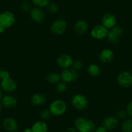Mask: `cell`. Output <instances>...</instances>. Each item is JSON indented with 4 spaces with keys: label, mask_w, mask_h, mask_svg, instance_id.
<instances>
[{
    "label": "cell",
    "mask_w": 132,
    "mask_h": 132,
    "mask_svg": "<svg viewBox=\"0 0 132 132\" xmlns=\"http://www.w3.org/2000/svg\"><path fill=\"white\" fill-rule=\"evenodd\" d=\"M75 126L78 131L94 132L96 129V124L93 120L84 117H79L76 119Z\"/></svg>",
    "instance_id": "obj_1"
},
{
    "label": "cell",
    "mask_w": 132,
    "mask_h": 132,
    "mask_svg": "<svg viewBox=\"0 0 132 132\" xmlns=\"http://www.w3.org/2000/svg\"><path fill=\"white\" fill-rule=\"evenodd\" d=\"M49 110H50L51 115H55V116H60L65 113L67 110V104L65 101L60 99H58L52 102L49 106Z\"/></svg>",
    "instance_id": "obj_2"
},
{
    "label": "cell",
    "mask_w": 132,
    "mask_h": 132,
    "mask_svg": "<svg viewBox=\"0 0 132 132\" xmlns=\"http://www.w3.org/2000/svg\"><path fill=\"white\" fill-rule=\"evenodd\" d=\"M71 103L75 109L78 111H84L87 108L88 101L86 96L82 94H77L72 98Z\"/></svg>",
    "instance_id": "obj_3"
},
{
    "label": "cell",
    "mask_w": 132,
    "mask_h": 132,
    "mask_svg": "<svg viewBox=\"0 0 132 132\" xmlns=\"http://www.w3.org/2000/svg\"><path fill=\"white\" fill-rule=\"evenodd\" d=\"M16 21L15 16L11 11H4L0 14V25L5 29L11 27Z\"/></svg>",
    "instance_id": "obj_4"
},
{
    "label": "cell",
    "mask_w": 132,
    "mask_h": 132,
    "mask_svg": "<svg viewBox=\"0 0 132 132\" xmlns=\"http://www.w3.org/2000/svg\"><path fill=\"white\" fill-rule=\"evenodd\" d=\"M61 79L65 83H72L78 79V73L73 68L64 69L62 71L60 75Z\"/></svg>",
    "instance_id": "obj_5"
},
{
    "label": "cell",
    "mask_w": 132,
    "mask_h": 132,
    "mask_svg": "<svg viewBox=\"0 0 132 132\" xmlns=\"http://www.w3.org/2000/svg\"><path fill=\"white\" fill-rule=\"evenodd\" d=\"M119 86L123 88H129L132 86V74L127 71L119 73L117 77Z\"/></svg>",
    "instance_id": "obj_6"
},
{
    "label": "cell",
    "mask_w": 132,
    "mask_h": 132,
    "mask_svg": "<svg viewBox=\"0 0 132 132\" xmlns=\"http://www.w3.org/2000/svg\"><path fill=\"white\" fill-rule=\"evenodd\" d=\"M123 29L120 26H115L112 29H110L106 36L108 41L111 44H115L118 43L120 36L123 34Z\"/></svg>",
    "instance_id": "obj_7"
},
{
    "label": "cell",
    "mask_w": 132,
    "mask_h": 132,
    "mask_svg": "<svg viewBox=\"0 0 132 132\" xmlns=\"http://www.w3.org/2000/svg\"><path fill=\"white\" fill-rule=\"evenodd\" d=\"M68 27L67 23L65 20L58 19L55 20L51 26V30L55 35H61L65 32Z\"/></svg>",
    "instance_id": "obj_8"
},
{
    "label": "cell",
    "mask_w": 132,
    "mask_h": 132,
    "mask_svg": "<svg viewBox=\"0 0 132 132\" xmlns=\"http://www.w3.org/2000/svg\"><path fill=\"white\" fill-rule=\"evenodd\" d=\"M0 88L7 93L11 94L16 91L17 84L12 78L9 77L6 79L2 80L0 83Z\"/></svg>",
    "instance_id": "obj_9"
},
{
    "label": "cell",
    "mask_w": 132,
    "mask_h": 132,
    "mask_svg": "<svg viewBox=\"0 0 132 132\" xmlns=\"http://www.w3.org/2000/svg\"><path fill=\"white\" fill-rule=\"evenodd\" d=\"M108 30L102 25H98L94 27L91 32V35L96 40H102L106 38Z\"/></svg>",
    "instance_id": "obj_10"
},
{
    "label": "cell",
    "mask_w": 132,
    "mask_h": 132,
    "mask_svg": "<svg viewBox=\"0 0 132 132\" xmlns=\"http://www.w3.org/2000/svg\"><path fill=\"white\" fill-rule=\"evenodd\" d=\"M117 18L113 14L107 13L102 18V25L107 29H111L116 26Z\"/></svg>",
    "instance_id": "obj_11"
},
{
    "label": "cell",
    "mask_w": 132,
    "mask_h": 132,
    "mask_svg": "<svg viewBox=\"0 0 132 132\" xmlns=\"http://www.w3.org/2000/svg\"><path fill=\"white\" fill-rule=\"evenodd\" d=\"M0 102L2 104L3 107L8 109L14 108L18 105V101L16 98L10 94L2 96V98Z\"/></svg>",
    "instance_id": "obj_12"
},
{
    "label": "cell",
    "mask_w": 132,
    "mask_h": 132,
    "mask_svg": "<svg viewBox=\"0 0 132 132\" xmlns=\"http://www.w3.org/2000/svg\"><path fill=\"white\" fill-rule=\"evenodd\" d=\"M30 16L34 22L39 23L42 22L45 19V13L41 8L36 7L30 11Z\"/></svg>",
    "instance_id": "obj_13"
},
{
    "label": "cell",
    "mask_w": 132,
    "mask_h": 132,
    "mask_svg": "<svg viewBox=\"0 0 132 132\" xmlns=\"http://www.w3.org/2000/svg\"><path fill=\"white\" fill-rule=\"evenodd\" d=\"M73 63V58L69 54H62L57 59V63L63 69L71 68Z\"/></svg>",
    "instance_id": "obj_14"
},
{
    "label": "cell",
    "mask_w": 132,
    "mask_h": 132,
    "mask_svg": "<svg viewBox=\"0 0 132 132\" xmlns=\"http://www.w3.org/2000/svg\"><path fill=\"white\" fill-rule=\"evenodd\" d=\"M3 128L7 132H14L18 128V123L12 117H7L3 120Z\"/></svg>",
    "instance_id": "obj_15"
},
{
    "label": "cell",
    "mask_w": 132,
    "mask_h": 132,
    "mask_svg": "<svg viewBox=\"0 0 132 132\" xmlns=\"http://www.w3.org/2000/svg\"><path fill=\"white\" fill-rule=\"evenodd\" d=\"M119 125V120L117 117L113 116L108 117L105 118L102 122V126L108 131L115 129Z\"/></svg>",
    "instance_id": "obj_16"
},
{
    "label": "cell",
    "mask_w": 132,
    "mask_h": 132,
    "mask_svg": "<svg viewBox=\"0 0 132 132\" xmlns=\"http://www.w3.org/2000/svg\"><path fill=\"white\" fill-rule=\"evenodd\" d=\"M114 58V53L111 49H105L101 51L99 55V59L102 63H108L111 62Z\"/></svg>",
    "instance_id": "obj_17"
},
{
    "label": "cell",
    "mask_w": 132,
    "mask_h": 132,
    "mask_svg": "<svg viewBox=\"0 0 132 132\" xmlns=\"http://www.w3.org/2000/svg\"><path fill=\"white\" fill-rule=\"evenodd\" d=\"M31 102L35 106H43L46 103L47 97L44 94L40 93H36L32 96Z\"/></svg>",
    "instance_id": "obj_18"
},
{
    "label": "cell",
    "mask_w": 132,
    "mask_h": 132,
    "mask_svg": "<svg viewBox=\"0 0 132 132\" xmlns=\"http://www.w3.org/2000/svg\"><path fill=\"white\" fill-rule=\"evenodd\" d=\"M88 24L87 21L84 20H80L75 23L74 26L75 31L78 35H83L87 31Z\"/></svg>",
    "instance_id": "obj_19"
},
{
    "label": "cell",
    "mask_w": 132,
    "mask_h": 132,
    "mask_svg": "<svg viewBox=\"0 0 132 132\" xmlns=\"http://www.w3.org/2000/svg\"><path fill=\"white\" fill-rule=\"evenodd\" d=\"M32 132H47L48 126L43 120L35 122L31 127Z\"/></svg>",
    "instance_id": "obj_20"
},
{
    "label": "cell",
    "mask_w": 132,
    "mask_h": 132,
    "mask_svg": "<svg viewBox=\"0 0 132 132\" xmlns=\"http://www.w3.org/2000/svg\"><path fill=\"white\" fill-rule=\"evenodd\" d=\"M46 80L47 82L51 84H56L60 81L61 77L58 73H55V72H51L49 73L45 77Z\"/></svg>",
    "instance_id": "obj_21"
},
{
    "label": "cell",
    "mask_w": 132,
    "mask_h": 132,
    "mask_svg": "<svg viewBox=\"0 0 132 132\" xmlns=\"http://www.w3.org/2000/svg\"><path fill=\"white\" fill-rule=\"evenodd\" d=\"M87 72L92 77H97L101 74V69L98 65L93 63L89 65L87 68Z\"/></svg>",
    "instance_id": "obj_22"
},
{
    "label": "cell",
    "mask_w": 132,
    "mask_h": 132,
    "mask_svg": "<svg viewBox=\"0 0 132 132\" xmlns=\"http://www.w3.org/2000/svg\"><path fill=\"white\" fill-rule=\"evenodd\" d=\"M123 132H132V119L130 118L126 119L122 124Z\"/></svg>",
    "instance_id": "obj_23"
},
{
    "label": "cell",
    "mask_w": 132,
    "mask_h": 132,
    "mask_svg": "<svg viewBox=\"0 0 132 132\" xmlns=\"http://www.w3.org/2000/svg\"><path fill=\"white\" fill-rule=\"evenodd\" d=\"M47 11L49 14H54L57 13V12L58 11V5L54 2H50L47 6Z\"/></svg>",
    "instance_id": "obj_24"
},
{
    "label": "cell",
    "mask_w": 132,
    "mask_h": 132,
    "mask_svg": "<svg viewBox=\"0 0 132 132\" xmlns=\"http://www.w3.org/2000/svg\"><path fill=\"white\" fill-rule=\"evenodd\" d=\"M32 3L36 7L44 8L48 5L50 3V0H32Z\"/></svg>",
    "instance_id": "obj_25"
},
{
    "label": "cell",
    "mask_w": 132,
    "mask_h": 132,
    "mask_svg": "<svg viewBox=\"0 0 132 132\" xmlns=\"http://www.w3.org/2000/svg\"><path fill=\"white\" fill-rule=\"evenodd\" d=\"M66 89H67V83L63 81H60L58 84H56V89L58 93H62L65 91Z\"/></svg>",
    "instance_id": "obj_26"
},
{
    "label": "cell",
    "mask_w": 132,
    "mask_h": 132,
    "mask_svg": "<svg viewBox=\"0 0 132 132\" xmlns=\"http://www.w3.org/2000/svg\"><path fill=\"white\" fill-rule=\"evenodd\" d=\"M51 113L49 110H44L40 112V116L42 119L43 120H47L49 117H50Z\"/></svg>",
    "instance_id": "obj_27"
},
{
    "label": "cell",
    "mask_w": 132,
    "mask_h": 132,
    "mask_svg": "<svg viewBox=\"0 0 132 132\" xmlns=\"http://www.w3.org/2000/svg\"><path fill=\"white\" fill-rule=\"evenodd\" d=\"M21 11H23V12H30L32 9L31 5H30V3H29V2H23L22 4L21 5Z\"/></svg>",
    "instance_id": "obj_28"
},
{
    "label": "cell",
    "mask_w": 132,
    "mask_h": 132,
    "mask_svg": "<svg viewBox=\"0 0 132 132\" xmlns=\"http://www.w3.org/2000/svg\"><path fill=\"white\" fill-rule=\"evenodd\" d=\"M128 116V113L126 110H121L117 113V118L120 120H125Z\"/></svg>",
    "instance_id": "obj_29"
},
{
    "label": "cell",
    "mask_w": 132,
    "mask_h": 132,
    "mask_svg": "<svg viewBox=\"0 0 132 132\" xmlns=\"http://www.w3.org/2000/svg\"><path fill=\"white\" fill-rule=\"evenodd\" d=\"M82 62L80 60H75V62H73V64H72V68L76 71L82 68Z\"/></svg>",
    "instance_id": "obj_30"
},
{
    "label": "cell",
    "mask_w": 132,
    "mask_h": 132,
    "mask_svg": "<svg viewBox=\"0 0 132 132\" xmlns=\"http://www.w3.org/2000/svg\"><path fill=\"white\" fill-rule=\"evenodd\" d=\"M10 77V73H9L7 71L2 70L0 69V80H4L7 78H9Z\"/></svg>",
    "instance_id": "obj_31"
},
{
    "label": "cell",
    "mask_w": 132,
    "mask_h": 132,
    "mask_svg": "<svg viewBox=\"0 0 132 132\" xmlns=\"http://www.w3.org/2000/svg\"><path fill=\"white\" fill-rule=\"evenodd\" d=\"M126 111L128 113V116L132 118V101L129 102V103L128 104V106H127Z\"/></svg>",
    "instance_id": "obj_32"
},
{
    "label": "cell",
    "mask_w": 132,
    "mask_h": 132,
    "mask_svg": "<svg viewBox=\"0 0 132 132\" xmlns=\"http://www.w3.org/2000/svg\"><path fill=\"white\" fill-rule=\"evenodd\" d=\"M94 132H108V130L103 126H101L97 128H96L95 131Z\"/></svg>",
    "instance_id": "obj_33"
},
{
    "label": "cell",
    "mask_w": 132,
    "mask_h": 132,
    "mask_svg": "<svg viewBox=\"0 0 132 132\" xmlns=\"http://www.w3.org/2000/svg\"><path fill=\"white\" fill-rule=\"evenodd\" d=\"M67 130H68V131H70V132H75L76 130H77V129H76V128H68V129H67Z\"/></svg>",
    "instance_id": "obj_34"
},
{
    "label": "cell",
    "mask_w": 132,
    "mask_h": 132,
    "mask_svg": "<svg viewBox=\"0 0 132 132\" xmlns=\"http://www.w3.org/2000/svg\"><path fill=\"white\" fill-rule=\"evenodd\" d=\"M5 30V28L3 27V26H2V25H0V34H1V33L4 32Z\"/></svg>",
    "instance_id": "obj_35"
},
{
    "label": "cell",
    "mask_w": 132,
    "mask_h": 132,
    "mask_svg": "<svg viewBox=\"0 0 132 132\" xmlns=\"http://www.w3.org/2000/svg\"><path fill=\"white\" fill-rule=\"evenodd\" d=\"M23 132H32V131L31 128H26L25 130H24Z\"/></svg>",
    "instance_id": "obj_36"
},
{
    "label": "cell",
    "mask_w": 132,
    "mask_h": 132,
    "mask_svg": "<svg viewBox=\"0 0 132 132\" xmlns=\"http://www.w3.org/2000/svg\"><path fill=\"white\" fill-rule=\"evenodd\" d=\"M3 106L2 105V104L0 102V113L2 111V110H3Z\"/></svg>",
    "instance_id": "obj_37"
},
{
    "label": "cell",
    "mask_w": 132,
    "mask_h": 132,
    "mask_svg": "<svg viewBox=\"0 0 132 132\" xmlns=\"http://www.w3.org/2000/svg\"><path fill=\"white\" fill-rule=\"evenodd\" d=\"M2 96H3V95H2V89L0 88V101H1V100H2Z\"/></svg>",
    "instance_id": "obj_38"
},
{
    "label": "cell",
    "mask_w": 132,
    "mask_h": 132,
    "mask_svg": "<svg viewBox=\"0 0 132 132\" xmlns=\"http://www.w3.org/2000/svg\"><path fill=\"white\" fill-rule=\"evenodd\" d=\"M59 132H67V131H60Z\"/></svg>",
    "instance_id": "obj_39"
},
{
    "label": "cell",
    "mask_w": 132,
    "mask_h": 132,
    "mask_svg": "<svg viewBox=\"0 0 132 132\" xmlns=\"http://www.w3.org/2000/svg\"><path fill=\"white\" fill-rule=\"evenodd\" d=\"M131 73L132 74V68H131Z\"/></svg>",
    "instance_id": "obj_40"
},
{
    "label": "cell",
    "mask_w": 132,
    "mask_h": 132,
    "mask_svg": "<svg viewBox=\"0 0 132 132\" xmlns=\"http://www.w3.org/2000/svg\"><path fill=\"white\" fill-rule=\"evenodd\" d=\"M21 1H25V0H21Z\"/></svg>",
    "instance_id": "obj_41"
},
{
    "label": "cell",
    "mask_w": 132,
    "mask_h": 132,
    "mask_svg": "<svg viewBox=\"0 0 132 132\" xmlns=\"http://www.w3.org/2000/svg\"><path fill=\"white\" fill-rule=\"evenodd\" d=\"M78 132H82V131H78Z\"/></svg>",
    "instance_id": "obj_42"
}]
</instances>
